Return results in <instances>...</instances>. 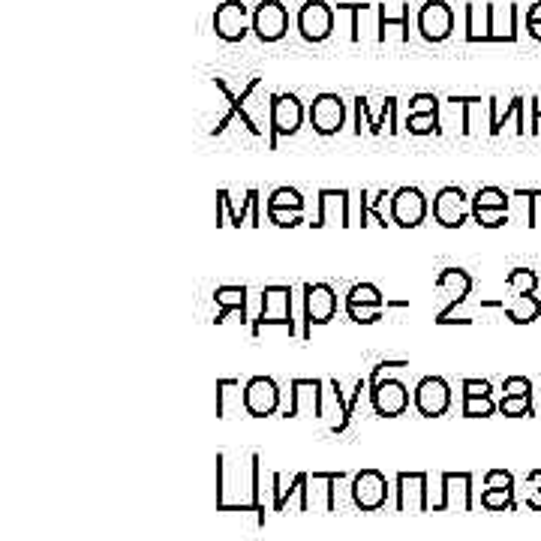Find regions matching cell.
Returning a JSON list of instances; mask_svg holds the SVG:
<instances>
[{"mask_svg": "<svg viewBox=\"0 0 541 541\" xmlns=\"http://www.w3.org/2000/svg\"><path fill=\"white\" fill-rule=\"evenodd\" d=\"M337 313V292L328 283H304V331L301 337L310 340L313 325H328Z\"/></svg>", "mask_w": 541, "mask_h": 541, "instance_id": "cell-4", "label": "cell"}, {"mask_svg": "<svg viewBox=\"0 0 541 541\" xmlns=\"http://www.w3.org/2000/svg\"><path fill=\"white\" fill-rule=\"evenodd\" d=\"M412 400H415V409L424 418H442L451 409V385L442 376H424L415 385Z\"/></svg>", "mask_w": 541, "mask_h": 541, "instance_id": "cell-12", "label": "cell"}, {"mask_svg": "<svg viewBox=\"0 0 541 541\" xmlns=\"http://www.w3.org/2000/svg\"><path fill=\"white\" fill-rule=\"evenodd\" d=\"M418 31L427 43H445L454 31V10L445 0H427L418 10Z\"/></svg>", "mask_w": 541, "mask_h": 541, "instance_id": "cell-14", "label": "cell"}, {"mask_svg": "<svg viewBox=\"0 0 541 541\" xmlns=\"http://www.w3.org/2000/svg\"><path fill=\"white\" fill-rule=\"evenodd\" d=\"M343 478H346L343 472H313L310 475V505L316 502V496H322V508L337 511V484Z\"/></svg>", "mask_w": 541, "mask_h": 541, "instance_id": "cell-26", "label": "cell"}, {"mask_svg": "<svg viewBox=\"0 0 541 541\" xmlns=\"http://www.w3.org/2000/svg\"><path fill=\"white\" fill-rule=\"evenodd\" d=\"M349 190H319V214H316V223H310L313 229H322V226H352V217H349Z\"/></svg>", "mask_w": 541, "mask_h": 541, "instance_id": "cell-20", "label": "cell"}, {"mask_svg": "<svg viewBox=\"0 0 541 541\" xmlns=\"http://www.w3.org/2000/svg\"><path fill=\"white\" fill-rule=\"evenodd\" d=\"M376 16H379V34H376L379 43H385V28H400L403 43H409V4H400V16H388L385 4H376Z\"/></svg>", "mask_w": 541, "mask_h": 541, "instance_id": "cell-29", "label": "cell"}, {"mask_svg": "<svg viewBox=\"0 0 541 541\" xmlns=\"http://www.w3.org/2000/svg\"><path fill=\"white\" fill-rule=\"evenodd\" d=\"M505 316L514 322V325H529L541 316V301L538 295H514L511 307L505 310Z\"/></svg>", "mask_w": 541, "mask_h": 541, "instance_id": "cell-28", "label": "cell"}, {"mask_svg": "<svg viewBox=\"0 0 541 541\" xmlns=\"http://www.w3.org/2000/svg\"><path fill=\"white\" fill-rule=\"evenodd\" d=\"M472 220L484 229H499L508 223V208H478L472 211Z\"/></svg>", "mask_w": 541, "mask_h": 541, "instance_id": "cell-39", "label": "cell"}, {"mask_svg": "<svg viewBox=\"0 0 541 541\" xmlns=\"http://www.w3.org/2000/svg\"><path fill=\"white\" fill-rule=\"evenodd\" d=\"M523 109H526V100H523L520 94L508 100V109H505V112H499V100H496V97H487V112H490V121H487L490 127H487V133H490V136H499L502 127H505L508 121H514V124H517V133L523 136V133H526Z\"/></svg>", "mask_w": 541, "mask_h": 541, "instance_id": "cell-22", "label": "cell"}, {"mask_svg": "<svg viewBox=\"0 0 541 541\" xmlns=\"http://www.w3.org/2000/svg\"><path fill=\"white\" fill-rule=\"evenodd\" d=\"M526 25H541V0H538V4H532V7H529V13H526Z\"/></svg>", "mask_w": 541, "mask_h": 541, "instance_id": "cell-48", "label": "cell"}, {"mask_svg": "<svg viewBox=\"0 0 541 541\" xmlns=\"http://www.w3.org/2000/svg\"><path fill=\"white\" fill-rule=\"evenodd\" d=\"M268 211H277V208H289V211H304V196L295 190V187H277L268 202H265Z\"/></svg>", "mask_w": 541, "mask_h": 541, "instance_id": "cell-31", "label": "cell"}, {"mask_svg": "<svg viewBox=\"0 0 541 541\" xmlns=\"http://www.w3.org/2000/svg\"><path fill=\"white\" fill-rule=\"evenodd\" d=\"M370 403L379 418H397L409 409V388L400 379L370 382Z\"/></svg>", "mask_w": 541, "mask_h": 541, "instance_id": "cell-15", "label": "cell"}, {"mask_svg": "<svg viewBox=\"0 0 541 541\" xmlns=\"http://www.w3.org/2000/svg\"><path fill=\"white\" fill-rule=\"evenodd\" d=\"M472 472H442V499L430 511H472Z\"/></svg>", "mask_w": 541, "mask_h": 541, "instance_id": "cell-16", "label": "cell"}, {"mask_svg": "<svg viewBox=\"0 0 541 541\" xmlns=\"http://www.w3.org/2000/svg\"><path fill=\"white\" fill-rule=\"evenodd\" d=\"M439 109H442V106H439ZM439 109H433V112H427V115H406V130H409L412 136H427V133L442 136V115H439Z\"/></svg>", "mask_w": 541, "mask_h": 541, "instance_id": "cell-30", "label": "cell"}, {"mask_svg": "<svg viewBox=\"0 0 541 541\" xmlns=\"http://www.w3.org/2000/svg\"><path fill=\"white\" fill-rule=\"evenodd\" d=\"M241 409H244L241 379H217V418L241 415Z\"/></svg>", "mask_w": 541, "mask_h": 541, "instance_id": "cell-25", "label": "cell"}, {"mask_svg": "<svg viewBox=\"0 0 541 541\" xmlns=\"http://www.w3.org/2000/svg\"><path fill=\"white\" fill-rule=\"evenodd\" d=\"M253 469H256V496H253V514H256V523L265 526V502H262V457L253 454Z\"/></svg>", "mask_w": 541, "mask_h": 541, "instance_id": "cell-41", "label": "cell"}, {"mask_svg": "<svg viewBox=\"0 0 541 541\" xmlns=\"http://www.w3.org/2000/svg\"><path fill=\"white\" fill-rule=\"evenodd\" d=\"M271 490H274V511L292 508V499H298V511H310V475L298 472L292 484L283 481L280 472H271Z\"/></svg>", "mask_w": 541, "mask_h": 541, "instance_id": "cell-19", "label": "cell"}, {"mask_svg": "<svg viewBox=\"0 0 541 541\" xmlns=\"http://www.w3.org/2000/svg\"><path fill=\"white\" fill-rule=\"evenodd\" d=\"M472 199H466V193L460 187H442L433 196V220L442 229H460L469 217H472Z\"/></svg>", "mask_w": 541, "mask_h": 541, "instance_id": "cell-9", "label": "cell"}, {"mask_svg": "<svg viewBox=\"0 0 541 541\" xmlns=\"http://www.w3.org/2000/svg\"><path fill=\"white\" fill-rule=\"evenodd\" d=\"M268 220L280 229H292V226H301L304 223V211H289V208H277V211H268Z\"/></svg>", "mask_w": 541, "mask_h": 541, "instance_id": "cell-42", "label": "cell"}, {"mask_svg": "<svg viewBox=\"0 0 541 541\" xmlns=\"http://www.w3.org/2000/svg\"><path fill=\"white\" fill-rule=\"evenodd\" d=\"M493 412H499L493 397H463V418H490Z\"/></svg>", "mask_w": 541, "mask_h": 541, "instance_id": "cell-36", "label": "cell"}, {"mask_svg": "<svg viewBox=\"0 0 541 541\" xmlns=\"http://www.w3.org/2000/svg\"><path fill=\"white\" fill-rule=\"evenodd\" d=\"M478 208H508V193L499 187H481L472 196V211H478Z\"/></svg>", "mask_w": 541, "mask_h": 541, "instance_id": "cell-35", "label": "cell"}, {"mask_svg": "<svg viewBox=\"0 0 541 541\" xmlns=\"http://www.w3.org/2000/svg\"><path fill=\"white\" fill-rule=\"evenodd\" d=\"M307 118L319 136H337L346 124V103L337 94H316L307 109Z\"/></svg>", "mask_w": 541, "mask_h": 541, "instance_id": "cell-8", "label": "cell"}, {"mask_svg": "<svg viewBox=\"0 0 541 541\" xmlns=\"http://www.w3.org/2000/svg\"><path fill=\"white\" fill-rule=\"evenodd\" d=\"M280 409V385L271 376H253L244 382V412L250 418H268Z\"/></svg>", "mask_w": 541, "mask_h": 541, "instance_id": "cell-10", "label": "cell"}, {"mask_svg": "<svg viewBox=\"0 0 541 541\" xmlns=\"http://www.w3.org/2000/svg\"><path fill=\"white\" fill-rule=\"evenodd\" d=\"M214 301L220 304V313L214 316L217 325H223L232 310H238L241 322H247V286H217Z\"/></svg>", "mask_w": 541, "mask_h": 541, "instance_id": "cell-23", "label": "cell"}, {"mask_svg": "<svg viewBox=\"0 0 541 541\" xmlns=\"http://www.w3.org/2000/svg\"><path fill=\"white\" fill-rule=\"evenodd\" d=\"M346 304H376V307H385V298H382V289L373 286V283H355L349 292H346Z\"/></svg>", "mask_w": 541, "mask_h": 541, "instance_id": "cell-33", "label": "cell"}, {"mask_svg": "<svg viewBox=\"0 0 541 541\" xmlns=\"http://www.w3.org/2000/svg\"><path fill=\"white\" fill-rule=\"evenodd\" d=\"M442 103H439V97H433V94H415L412 100H409V115H427V112H433V109H439Z\"/></svg>", "mask_w": 541, "mask_h": 541, "instance_id": "cell-45", "label": "cell"}, {"mask_svg": "<svg viewBox=\"0 0 541 541\" xmlns=\"http://www.w3.org/2000/svg\"><path fill=\"white\" fill-rule=\"evenodd\" d=\"M352 103H355V115H358V121L364 118L373 136H376V133H382L385 118H388V130H391V136H397V133H400V127H397V97H388V100H385V106H382V109H385V115H382V118H373V115H370L367 97H355Z\"/></svg>", "mask_w": 541, "mask_h": 541, "instance_id": "cell-24", "label": "cell"}, {"mask_svg": "<svg viewBox=\"0 0 541 541\" xmlns=\"http://www.w3.org/2000/svg\"><path fill=\"white\" fill-rule=\"evenodd\" d=\"M367 379H358L355 382V388H352V397H346V403H343V409H340V421L331 427V433H346L349 430V421H352V412H355V403L361 400V394L367 391Z\"/></svg>", "mask_w": 541, "mask_h": 541, "instance_id": "cell-34", "label": "cell"}, {"mask_svg": "<svg viewBox=\"0 0 541 541\" xmlns=\"http://www.w3.org/2000/svg\"><path fill=\"white\" fill-rule=\"evenodd\" d=\"M481 505L487 511H514V496L508 490H493V487H484L481 490Z\"/></svg>", "mask_w": 541, "mask_h": 541, "instance_id": "cell-37", "label": "cell"}, {"mask_svg": "<svg viewBox=\"0 0 541 541\" xmlns=\"http://www.w3.org/2000/svg\"><path fill=\"white\" fill-rule=\"evenodd\" d=\"M430 214L427 196L418 187H400L391 196V223L400 229H418Z\"/></svg>", "mask_w": 541, "mask_h": 541, "instance_id": "cell-7", "label": "cell"}, {"mask_svg": "<svg viewBox=\"0 0 541 541\" xmlns=\"http://www.w3.org/2000/svg\"><path fill=\"white\" fill-rule=\"evenodd\" d=\"M352 502L361 511H379L388 502V478L379 469H361L352 478Z\"/></svg>", "mask_w": 541, "mask_h": 541, "instance_id": "cell-13", "label": "cell"}, {"mask_svg": "<svg viewBox=\"0 0 541 541\" xmlns=\"http://www.w3.org/2000/svg\"><path fill=\"white\" fill-rule=\"evenodd\" d=\"M301 415H313V418L325 415L322 379H292V403L283 412V418H301Z\"/></svg>", "mask_w": 541, "mask_h": 541, "instance_id": "cell-18", "label": "cell"}, {"mask_svg": "<svg viewBox=\"0 0 541 541\" xmlns=\"http://www.w3.org/2000/svg\"><path fill=\"white\" fill-rule=\"evenodd\" d=\"M499 412L502 415H508V418H523V415H532L535 409H532V397H508V394H502V400H499Z\"/></svg>", "mask_w": 541, "mask_h": 541, "instance_id": "cell-38", "label": "cell"}, {"mask_svg": "<svg viewBox=\"0 0 541 541\" xmlns=\"http://www.w3.org/2000/svg\"><path fill=\"white\" fill-rule=\"evenodd\" d=\"M526 31H529V37H535L541 43V25H526Z\"/></svg>", "mask_w": 541, "mask_h": 541, "instance_id": "cell-50", "label": "cell"}, {"mask_svg": "<svg viewBox=\"0 0 541 541\" xmlns=\"http://www.w3.org/2000/svg\"><path fill=\"white\" fill-rule=\"evenodd\" d=\"M493 385L487 379H463V397H490Z\"/></svg>", "mask_w": 541, "mask_h": 541, "instance_id": "cell-46", "label": "cell"}, {"mask_svg": "<svg viewBox=\"0 0 541 541\" xmlns=\"http://www.w3.org/2000/svg\"><path fill=\"white\" fill-rule=\"evenodd\" d=\"M268 325H283V328H289V334H298L295 319H292V286L274 283V286L262 289V310L250 325L253 337H259L262 328H268Z\"/></svg>", "mask_w": 541, "mask_h": 541, "instance_id": "cell-1", "label": "cell"}, {"mask_svg": "<svg viewBox=\"0 0 541 541\" xmlns=\"http://www.w3.org/2000/svg\"><path fill=\"white\" fill-rule=\"evenodd\" d=\"M394 490H397V511H412V514L430 511L427 472H397Z\"/></svg>", "mask_w": 541, "mask_h": 541, "instance_id": "cell-17", "label": "cell"}, {"mask_svg": "<svg viewBox=\"0 0 541 541\" xmlns=\"http://www.w3.org/2000/svg\"><path fill=\"white\" fill-rule=\"evenodd\" d=\"M259 85H262V79H259V76H253V79L247 82V88H244L241 94H235V91H232L223 79H214V88L226 97V115H223V118H220V124L214 127V136H217V133H223V130L235 121V118H241V124L247 127V133H250V136H262L259 121L247 112V100L259 91Z\"/></svg>", "mask_w": 541, "mask_h": 541, "instance_id": "cell-2", "label": "cell"}, {"mask_svg": "<svg viewBox=\"0 0 541 541\" xmlns=\"http://www.w3.org/2000/svg\"><path fill=\"white\" fill-rule=\"evenodd\" d=\"M433 286L451 295V304H448V307L436 316V319H448V316L457 310V304H463V301L469 298V292H472V274H469V271H463V268H445V271L436 277V283H433Z\"/></svg>", "mask_w": 541, "mask_h": 541, "instance_id": "cell-21", "label": "cell"}, {"mask_svg": "<svg viewBox=\"0 0 541 541\" xmlns=\"http://www.w3.org/2000/svg\"><path fill=\"white\" fill-rule=\"evenodd\" d=\"M388 310H400V307H409V301H385Z\"/></svg>", "mask_w": 541, "mask_h": 541, "instance_id": "cell-51", "label": "cell"}, {"mask_svg": "<svg viewBox=\"0 0 541 541\" xmlns=\"http://www.w3.org/2000/svg\"><path fill=\"white\" fill-rule=\"evenodd\" d=\"M346 313L355 325H373L382 319V307L376 304H346Z\"/></svg>", "mask_w": 541, "mask_h": 541, "instance_id": "cell-40", "label": "cell"}, {"mask_svg": "<svg viewBox=\"0 0 541 541\" xmlns=\"http://www.w3.org/2000/svg\"><path fill=\"white\" fill-rule=\"evenodd\" d=\"M505 286H508L514 295H535L538 277H535V271H529V268H514V271H508Z\"/></svg>", "mask_w": 541, "mask_h": 541, "instance_id": "cell-32", "label": "cell"}, {"mask_svg": "<svg viewBox=\"0 0 541 541\" xmlns=\"http://www.w3.org/2000/svg\"><path fill=\"white\" fill-rule=\"evenodd\" d=\"M502 391H505L508 397H532V382H529L526 376H508V379L502 382Z\"/></svg>", "mask_w": 541, "mask_h": 541, "instance_id": "cell-44", "label": "cell"}, {"mask_svg": "<svg viewBox=\"0 0 541 541\" xmlns=\"http://www.w3.org/2000/svg\"><path fill=\"white\" fill-rule=\"evenodd\" d=\"M526 505H529V508H535V511H541V490H529Z\"/></svg>", "mask_w": 541, "mask_h": 541, "instance_id": "cell-49", "label": "cell"}, {"mask_svg": "<svg viewBox=\"0 0 541 541\" xmlns=\"http://www.w3.org/2000/svg\"><path fill=\"white\" fill-rule=\"evenodd\" d=\"M466 43H490V4H466Z\"/></svg>", "mask_w": 541, "mask_h": 541, "instance_id": "cell-27", "label": "cell"}, {"mask_svg": "<svg viewBox=\"0 0 541 541\" xmlns=\"http://www.w3.org/2000/svg\"><path fill=\"white\" fill-rule=\"evenodd\" d=\"M253 31V13L244 0H226L214 13V34L226 43H241Z\"/></svg>", "mask_w": 541, "mask_h": 541, "instance_id": "cell-6", "label": "cell"}, {"mask_svg": "<svg viewBox=\"0 0 541 541\" xmlns=\"http://www.w3.org/2000/svg\"><path fill=\"white\" fill-rule=\"evenodd\" d=\"M529 112H532V133H541V97H532L529 100Z\"/></svg>", "mask_w": 541, "mask_h": 541, "instance_id": "cell-47", "label": "cell"}, {"mask_svg": "<svg viewBox=\"0 0 541 541\" xmlns=\"http://www.w3.org/2000/svg\"><path fill=\"white\" fill-rule=\"evenodd\" d=\"M253 34L262 43H280L289 34V10L280 0H262L253 10Z\"/></svg>", "mask_w": 541, "mask_h": 541, "instance_id": "cell-11", "label": "cell"}, {"mask_svg": "<svg viewBox=\"0 0 541 541\" xmlns=\"http://www.w3.org/2000/svg\"><path fill=\"white\" fill-rule=\"evenodd\" d=\"M484 487L514 493V475H511V472H505V469H490V472L484 475Z\"/></svg>", "mask_w": 541, "mask_h": 541, "instance_id": "cell-43", "label": "cell"}, {"mask_svg": "<svg viewBox=\"0 0 541 541\" xmlns=\"http://www.w3.org/2000/svg\"><path fill=\"white\" fill-rule=\"evenodd\" d=\"M268 118H271V151H274L280 136H295L304 127L307 109L295 94H271Z\"/></svg>", "mask_w": 541, "mask_h": 541, "instance_id": "cell-3", "label": "cell"}, {"mask_svg": "<svg viewBox=\"0 0 541 541\" xmlns=\"http://www.w3.org/2000/svg\"><path fill=\"white\" fill-rule=\"evenodd\" d=\"M337 28V13L325 0H307L298 10V34L307 43H325Z\"/></svg>", "mask_w": 541, "mask_h": 541, "instance_id": "cell-5", "label": "cell"}]
</instances>
